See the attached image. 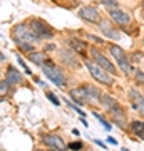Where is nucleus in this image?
<instances>
[{"instance_id": "18", "label": "nucleus", "mask_w": 144, "mask_h": 151, "mask_svg": "<svg viewBox=\"0 0 144 151\" xmlns=\"http://www.w3.org/2000/svg\"><path fill=\"white\" fill-rule=\"evenodd\" d=\"M94 116H96V119L102 124V126H104V129H106V131H111V124L107 123V121H106L104 118H102L101 114H99V113H94Z\"/></svg>"}, {"instance_id": "14", "label": "nucleus", "mask_w": 144, "mask_h": 151, "mask_svg": "<svg viewBox=\"0 0 144 151\" xmlns=\"http://www.w3.org/2000/svg\"><path fill=\"white\" fill-rule=\"evenodd\" d=\"M5 79L9 81V84H20L22 82V74L15 69V67L9 65L7 70H5Z\"/></svg>"}, {"instance_id": "29", "label": "nucleus", "mask_w": 144, "mask_h": 151, "mask_svg": "<svg viewBox=\"0 0 144 151\" xmlns=\"http://www.w3.org/2000/svg\"><path fill=\"white\" fill-rule=\"evenodd\" d=\"M123 151H129V150H128V148H124V150H123Z\"/></svg>"}, {"instance_id": "17", "label": "nucleus", "mask_w": 144, "mask_h": 151, "mask_svg": "<svg viewBox=\"0 0 144 151\" xmlns=\"http://www.w3.org/2000/svg\"><path fill=\"white\" fill-rule=\"evenodd\" d=\"M29 59H30V62L40 65V67L44 65V62H49V60H45V52H30Z\"/></svg>"}, {"instance_id": "7", "label": "nucleus", "mask_w": 144, "mask_h": 151, "mask_svg": "<svg viewBox=\"0 0 144 151\" xmlns=\"http://www.w3.org/2000/svg\"><path fill=\"white\" fill-rule=\"evenodd\" d=\"M29 25H30V29H32L40 39H52L54 37L52 27H49L47 24L44 20H40V19H30V20H29Z\"/></svg>"}, {"instance_id": "24", "label": "nucleus", "mask_w": 144, "mask_h": 151, "mask_svg": "<svg viewBox=\"0 0 144 151\" xmlns=\"http://www.w3.org/2000/svg\"><path fill=\"white\" fill-rule=\"evenodd\" d=\"M19 64H20L22 67H24V69H25V72H27V74L30 76V69H29V67H27V65H25V62H24V60H22L20 57H19Z\"/></svg>"}, {"instance_id": "19", "label": "nucleus", "mask_w": 144, "mask_h": 151, "mask_svg": "<svg viewBox=\"0 0 144 151\" xmlns=\"http://www.w3.org/2000/svg\"><path fill=\"white\" fill-rule=\"evenodd\" d=\"M82 143L80 141H74V143H70L69 145V150H74V151H79V150H82Z\"/></svg>"}, {"instance_id": "9", "label": "nucleus", "mask_w": 144, "mask_h": 151, "mask_svg": "<svg viewBox=\"0 0 144 151\" xmlns=\"http://www.w3.org/2000/svg\"><path fill=\"white\" fill-rule=\"evenodd\" d=\"M107 15L111 17V20L116 25H119V27H126V25L131 24V15L123 10H119V9H114V7L107 9Z\"/></svg>"}, {"instance_id": "32", "label": "nucleus", "mask_w": 144, "mask_h": 151, "mask_svg": "<svg viewBox=\"0 0 144 151\" xmlns=\"http://www.w3.org/2000/svg\"><path fill=\"white\" fill-rule=\"evenodd\" d=\"M50 151H55V150H50Z\"/></svg>"}, {"instance_id": "25", "label": "nucleus", "mask_w": 144, "mask_h": 151, "mask_svg": "<svg viewBox=\"0 0 144 151\" xmlns=\"http://www.w3.org/2000/svg\"><path fill=\"white\" fill-rule=\"evenodd\" d=\"M106 5H116V0H104Z\"/></svg>"}, {"instance_id": "13", "label": "nucleus", "mask_w": 144, "mask_h": 151, "mask_svg": "<svg viewBox=\"0 0 144 151\" xmlns=\"http://www.w3.org/2000/svg\"><path fill=\"white\" fill-rule=\"evenodd\" d=\"M99 29H101V32L109 39H114V40H117L121 35L119 32L114 29V22H107V20H101L99 22Z\"/></svg>"}, {"instance_id": "30", "label": "nucleus", "mask_w": 144, "mask_h": 151, "mask_svg": "<svg viewBox=\"0 0 144 151\" xmlns=\"http://www.w3.org/2000/svg\"><path fill=\"white\" fill-rule=\"evenodd\" d=\"M143 10H144V0H143Z\"/></svg>"}, {"instance_id": "2", "label": "nucleus", "mask_w": 144, "mask_h": 151, "mask_svg": "<svg viewBox=\"0 0 144 151\" xmlns=\"http://www.w3.org/2000/svg\"><path fill=\"white\" fill-rule=\"evenodd\" d=\"M12 37H14V40L17 42L19 47L25 45V44H32L34 45V44H37L39 40H40V37H39L37 34L30 29V25H27V24L14 25V29H12Z\"/></svg>"}, {"instance_id": "6", "label": "nucleus", "mask_w": 144, "mask_h": 151, "mask_svg": "<svg viewBox=\"0 0 144 151\" xmlns=\"http://www.w3.org/2000/svg\"><path fill=\"white\" fill-rule=\"evenodd\" d=\"M42 70H44V74L47 76V79L49 81H52L55 86H59V87H64L65 86V76L64 72L60 70V67H57L55 64H52V62H49L47 65L44 64L42 65Z\"/></svg>"}, {"instance_id": "23", "label": "nucleus", "mask_w": 144, "mask_h": 151, "mask_svg": "<svg viewBox=\"0 0 144 151\" xmlns=\"http://www.w3.org/2000/svg\"><path fill=\"white\" fill-rule=\"evenodd\" d=\"M87 39H89V40H94L96 44H104V40H102V39H97V37H94L92 34H87Z\"/></svg>"}, {"instance_id": "28", "label": "nucleus", "mask_w": 144, "mask_h": 151, "mask_svg": "<svg viewBox=\"0 0 144 151\" xmlns=\"http://www.w3.org/2000/svg\"><path fill=\"white\" fill-rule=\"evenodd\" d=\"M107 141H109V143H112V145H117V141L114 139V138H111V136H109V138H107Z\"/></svg>"}, {"instance_id": "3", "label": "nucleus", "mask_w": 144, "mask_h": 151, "mask_svg": "<svg viewBox=\"0 0 144 151\" xmlns=\"http://www.w3.org/2000/svg\"><path fill=\"white\" fill-rule=\"evenodd\" d=\"M101 104L109 111L111 118L114 119V123L119 124L121 128H126V113H124V109L121 108V104H119L114 97L109 96V94H104L102 99H101Z\"/></svg>"}, {"instance_id": "27", "label": "nucleus", "mask_w": 144, "mask_h": 151, "mask_svg": "<svg viewBox=\"0 0 144 151\" xmlns=\"http://www.w3.org/2000/svg\"><path fill=\"white\" fill-rule=\"evenodd\" d=\"M55 49V45H52V44H49V45H45V50H54Z\"/></svg>"}, {"instance_id": "11", "label": "nucleus", "mask_w": 144, "mask_h": 151, "mask_svg": "<svg viewBox=\"0 0 144 151\" xmlns=\"http://www.w3.org/2000/svg\"><path fill=\"white\" fill-rule=\"evenodd\" d=\"M79 17L85 22H91V24H97L101 22V14L97 12V9H94L92 5H85L79 10Z\"/></svg>"}, {"instance_id": "1", "label": "nucleus", "mask_w": 144, "mask_h": 151, "mask_svg": "<svg viewBox=\"0 0 144 151\" xmlns=\"http://www.w3.org/2000/svg\"><path fill=\"white\" fill-rule=\"evenodd\" d=\"M70 96L74 97V101L77 104H101V99L104 94L97 87L91 86V84H84V86L72 89Z\"/></svg>"}, {"instance_id": "22", "label": "nucleus", "mask_w": 144, "mask_h": 151, "mask_svg": "<svg viewBox=\"0 0 144 151\" xmlns=\"http://www.w3.org/2000/svg\"><path fill=\"white\" fill-rule=\"evenodd\" d=\"M136 81L139 84H144V72L143 70H136Z\"/></svg>"}, {"instance_id": "20", "label": "nucleus", "mask_w": 144, "mask_h": 151, "mask_svg": "<svg viewBox=\"0 0 144 151\" xmlns=\"http://www.w3.org/2000/svg\"><path fill=\"white\" fill-rule=\"evenodd\" d=\"M0 87H2V96H5V92L9 91V81L7 79H2V82H0Z\"/></svg>"}, {"instance_id": "16", "label": "nucleus", "mask_w": 144, "mask_h": 151, "mask_svg": "<svg viewBox=\"0 0 144 151\" xmlns=\"http://www.w3.org/2000/svg\"><path fill=\"white\" fill-rule=\"evenodd\" d=\"M129 128H131L134 136H138L139 139L144 141V121H133Z\"/></svg>"}, {"instance_id": "26", "label": "nucleus", "mask_w": 144, "mask_h": 151, "mask_svg": "<svg viewBox=\"0 0 144 151\" xmlns=\"http://www.w3.org/2000/svg\"><path fill=\"white\" fill-rule=\"evenodd\" d=\"M94 143H96L97 146H101V148H106V145H104V143H102L101 139H96V141H94Z\"/></svg>"}, {"instance_id": "10", "label": "nucleus", "mask_w": 144, "mask_h": 151, "mask_svg": "<svg viewBox=\"0 0 144 151\" xmlns=\"http://www.w3.org/2000/svg\"><path fill=\"white\" fill-rule=\"evenodd\" d=\"M44 145L50 148V150H55V151H65L69 146L64 143V139L57 134H45L44 136Z\"/></svg>"}, {"instance_id": "21", "label": "nucleus", "mask_w": 144, "mask_h": 151, "mask_svg": "<svg viewBox=\"0 0 144 151\" xmlns=\"http://www.w3.org/2000/svg\"><path fill=\"white\" fill-rule=\"evenodd\" d=\"M45 96H47V99H50V101H52L55 106H59V104H60V101H59V99H57L55 96H54L52 92H45Z\"/></svg>"}, {"instance_id": "5", "label": "nucleus", "mask_w": 144, "mask_h": 151, "mask_svg": "<svg viewBox=\"0 0 144 151\" xmlns=\"http://www.w3.org/2000/svg\"><path fill=\"white\" fill-rule=\"evenodd\" d=\"M109 52L112 54V57L117 60L119 67H121V70H123L126 76H131L133 74V67H131V64H129V59L128 55H126V52H124V49H121L119 45H114V44H111L109 45Z\"/></svg>"}, {"instance_id": "31", "label": "nucleus", "mask_w": 144, "mask_h": 151, "mask_svg": "<svg viewBox=\"0 0 144 151\" xmlns=\"http://www.w3.org/2000/svg\"><path fill=\"white\" fill-rule=\"evenodd\" d=\"M34 151H40V150H34Z\"/></svg>"}, {"instance_id": "12", "label": "nucleus", "mask_w": 144, "mask_h": 151, "mask_svg": "<svg viewBox=\"0 0 144 151\" xmlns=\"http://www.w3.org/2000/svg\"><path fill=\"white\" fill-rule=\"evenodd\" d=\"M129 99H131L133 108L144 116V96L143 94H141L138 89H129Z\"/></svg>"}, {"instance_id": "4", "label": "nucleus", "mask_w": 144, "mask_h": 151, "mask_svg": "<svg viewBox=\"0 0 144 151\" xmlns=\"http://www.w3.org/2000/svg\"><path fill=\"white\" fill-rule=\"evenodd\" d=\"M84 64H85V67H87V70L91 72V76L97 82H101V84H104V86H112V84H114V76L109 74L104 67H101L96 60H87L85 59Z\"/></svg>"}, {"instance_id": "15", "label": "nucleus", "mask_w": 144, "mask_h": 151, "mask_svg": "<svg viewBox=\"0 0 144 151\" xmlns=\"http://www.w3.org/2000/svg\"><path fill=\"white\" fill-rule=\"evenodd\" d=\"M67 44H69L70 50H75V52H79V54H85V49H87L85 42H82L79 39H69Z\"/></svg>"}, {"instance_id": "8", "label": "nucleus", "mask_w": 144, "mask_h": 151, "mask_svg": "<svg viewBox=\"0 0 144 151\" xmlns=\"http://www.w3.org/2000/svg\"><path fill=\"white\" fill-rule=\"evenodd\" d=\"M91 55H92V59L96 60L97 64L101 65V67H104V69L109 72V74H112V76H116V72H117V69H116V65L114 64H111V60L107 59L106 55L102 54L99 49H91Z\"/></svg>"}]
</instances>
